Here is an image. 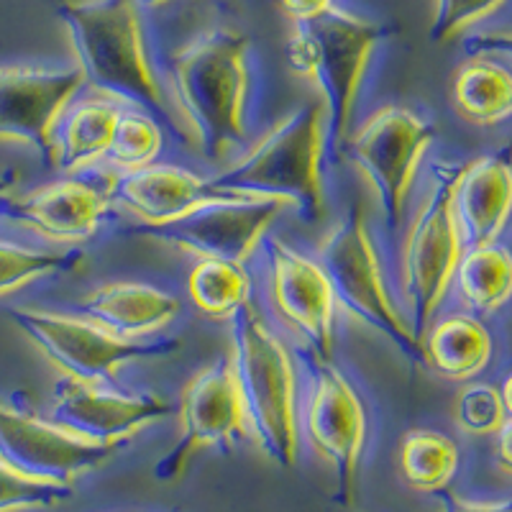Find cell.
I'll return each mask as SVG.
<instances>
[{"label": "cell", "instance_id": "cell-32", "mask_svg": "<svg viewBox=\"0 0 512 512\" xmlns=\"http://www.w3.org/2000/svg\"><path fill=\"white\" fill-rule=\"evenodd\" d=\"M333 6H336V0H280V8L292 24L310 21V18L326 13Z\"/></svg>", "mask_w": 512, "mask_h": 512}, {"label": "cell", "instance_id": "cell-14", "mask_svg": "<svg viewBox=\"0 0 512 512\" xmlns=\"http://www.w3.org/2000/svg\"><path fill=\"white\" fill-rule=\"evenodd\" d=\"M180 418V441L154 469L159 479L180 477L187 461L203 448L231 451L236 443L249 438L231 359H218L216 364L192 374L182 390Z\"/></svg>", "mask_w": 512, "mask_h": 512}, {"label": "cell", "instance_id": "cell-31", "mask_svg": "<svg viewBox=\"0 0 512 512\" xmlns=\"http://www.w3.org/2000/svg\"><path fill=\"white\" fill-rule=\"evenodd\" d=\"M505 6V0H436V18L431 24V41L443 44L466 29L477 26Z\"/></svg>", "mask_w": 512, "mask_h": 512}, {"label": "cell", "instance_id": "cell-1", "mask_svg": "<svg viewBox=\"0 0 512 512\" xmlns=\"http://www.w3.org/2000/svg\"><path fill=\"white\" fill-rule=\"evenodd\" d=\"M249 36L213 29L190 41L169 62L177 118L190 144L210 162H221L246 136L249 98Z\"/></svg>", "mask_w": 512, "mask_h": 512}, {"label": "cell", "instance_id": "cell-29", "mask_svg": "<svg viewBox=\"0 0 512 512\" xmlns=\"http://www.w3.org/2000/svg\"><path fill=\"white\" fill-rule=\"evenodd\" d=\"M454 420L469 436H495L510 420V395L495 384H469L456 395Z\"/></svg>", "mask_w": 512, "mask_h": 512}, {"label": "cell", "instance_id": "cell-28", "mask_svg": "<svg viewBox=\"0 0 512 512\" xmlns=\"http://www.w3.org/2000/svg\"><path fill=\"white\" fill-rule=\"evenodd\" d=\"M162 144L164 134L157 118H152L149 113L121 111L105 157L111 159L113 167H118L121 172H134V169L152 164L162 152Z\"/></svg>", "mask_w": 512, "mask_h": 512}, {"label": "cell", "instance_id": "cell-3", "mask_svg": "<svg viewBox=\"0 0 512 512\" xmlns=\"http://www.w3.org/2000/svg\"><path fill=\"white\" fill-rule=\"evenodd\" d=\"M326 141V105H303L274 123L244 157L210 177L208 185L226 198L285 200L305 223H318L326 216Z\"/></svg>", "mask_w": 512, "mask_h": 512}, {"label": "cell", "instance_id": "cell-35", "mask_svg": "<svg viewBox=\"0 0 512 512\" xmlns=\"http://www.w3.org/2000/svg\"><path fill=\"white\" fill-rule=\"evenodd\" d=\"M16 177L18 175L13 172V169H8V172H3V175H0V203H3V200L11 195L13 187H16Z\"/></svg>", "mask_w": 512, "mask_h": 512}, {"label": "cell", "instance_id": "cell-8", "mask_svg": "<svg viewBox=\"0 0 512 512\" xmlns=\"http://www.w3.org/2000/svg\"><path fill=\"white\" fill-rule=\"evenodd\" d=\"M433 139L436 128L402 105H384L346 136L341 154L369 180L392 239L405 223L420 159Z\"/></svg>", "mask_w": 512, "mask_h": 512}, {"label": "cell", "instance_id": "cell-27", "mask_svg": "<svg viewBox=\"0 0 512 512\" xmlns=\"http://www.w3.org/2000/svg\"><path fill=\"white\" fill-rule=\"evenodd\" d=\"M82 259L80 251H39L0 241V297L52 274L70 272Z\"/></svg>", "mask_w": 512, "mask_h": 512}, {"label": "cell", "instance_id": "cell-12", "mask_svg": "<svg viewBox=\"0 0 512 512\" xmlns=\"http://www.w3.org/2000/svg\"><path fill=\"white\" fill-rule=\"evenodd\" d=\"M85 85L80 67H0V141H21L57 169L59 121Z\"/></svg>", "mask_w": 512, "mask_h": 512}, {"label": "cell", "instance_id": "cell-19", "mask_svg": "<svg viewBox=\"0 0 512 512\" xmlns=\"http://www.w3.org/2000/svg\"><path fill=\"white\" fill-rule=\"evenodd\" d=\"M512 172L507 152L487 154L464 164L456 185L454 208L461 239L474 246L497 244L510 218Z\"/></svg>", "mask_w": 512, "mask_h": 512}, {"label": "cell", "instance_id": "cell-30", "mask_svg": "<svg viewBox=\"0 0 512 512\" xmlns=\"http://www.w3.org/2000/svg\"><path fill=\"white\" fill-rule=\"evenodd\" d=\"M75 495V484L26 477L0 461V512L52 510Z\"/></svg>", "mask_w": 512, "mask_h": 512}, {"label": "cell", "instance_id": "cell-20", "mask_svg": "<svg viewBox=\"0 0 512 512\" xmlns=\"http://www.w3.org/2000/svg\"><path fill=\"white\" fill-rule=\"evenodd\" d=\"M77 310L113 336L144 338L172 323L180 300L141 282H108L80 297Z\"/></svg>", "mask_w": 512, "mask_h": 512}, {"label": "cell", "instance_id": "cell-33", "mask_svg": "<svg viewBox=\"0 0 512 512\" xmlns=\"http://www.w3.org/2000/svg\"><path fill=\"white\" fill-rule=\"evenodd\" d=\"M446 512H512L510 502H469L461 497H448Z\"/></svg>", "mask_w": 512, "mask_h": 512}, {"label": "cell", "instance_id": "cell-22", "mask_svg": "<svg viewBox=\"0 0 512 512\" xmlns=\"http://www.w3.org/2000/svg\"><path fill=\"white\" fill-rule=\"evenodd\" d=\"M454 111L474 126H497L512 113V77L505 64L492 57H472L451 77Z\"/></svg>", "mask_w": 512, "mask_h": 512}, {"label": "cell", "instance_id": "cell-16", "mask_svg": "<svg viewBox=\"0 0 512 512\" xmlns=\"http://www.w3.org/2000/svg\"><path fill=\"white\" fill-rule=\"evenodd\" d=\"M169 413L172 405L162 395H118L70 377H62L54 387L52 423L90 443L123 446Z\"/></svg>", "mask_w": 512, "mask_h": 512}, {"label": "cell", "instance_id": "cell-18", "mask_svg": "<svg viewBox=\"0 0 512 512\" xmlns=\"http://www.w3.org/2000/svg\"><path fill=\"white\" fill-rule=\"evenodd\" d=\"M111 200L139 218L141 226H157L190 216L210 203L239 198H226L221 192L210 190L208 180L192 175L190 169L146 164L113 180Z\"/></svg>", "mask_w": 512, "mask_h": 512}, {"label": "cell", "instance_id": "cell-24", "mask_svg": "<svg viewBox=\"0 0 512 512\" xmlns=\"http://www.w3.org/2000/svg\"><path fill=\"white\" fill-rule=\"evenodd\" d=\"M397 469L402 482L415 492H443L459 472V448L446 433L413 428L400 438Z\"/></svg>", "mask_w": 512, "mask_h": 512}, {"label": "cell", "instance_id": "cell-5", "mask_svg": "<svg viewBox=\"0 0 512 512\" xmlns=\"http://www.w3.org/2000/svg\"><path fill=\"white\" fill-rule=\"evenodd\" d=\"M387 29L344 8L292 24L287 39V64L297 77L310 80L323 93L326 128L333 152L341 154L354 121L361 85L369 62Z\"/></svg>", "mask_w": 512, "mask_h": 512}, {"label": "cell", "instance_id": "cell-2", "mask_svg": "<svg viewBox=\"0 0 512 512\" xmlns=\"http://www.w3.org/2000/svg\"><path fill=\"white\" fill-rule=\"evenodd\" d=\"M57 13L67 26L85 82L98 93L139 105L187 141L146 52L144 26L134 0H64Z\"/></svg>", "mask_w": 512, "mask_h": 512}, {"label": "cell", "instance_id": "cell-9", "mask_svg": "<svg viewBox=\"0 0 512 512\" xmlns=\"http://www.w3.org/2000/svg\"><path fill=\"white\" fill-rule=\"evenodd\" d=\"M8 318L64 377L88 384L111 382L131 361L159 359L180 349L177 338H121L93 320L70 318L52 310L11 308Z\"/></svg>", "mask_w": 512, "mask_h": 512}, {"label": "cell", "instance_id": "cell-17", "mask_svg": "<svg viewBox=\"0 0 512 512\" xmlns=\"http://www.w3.org/2000/svg\"><path fill=\"white\" fill-rule=\"evenodd\" d=\"M113 180L98 185V182L70 177V180L36 187L21 198H6L0 205L8 221L29 228L41 239L80 244L93 239L111 208Z\"/></svg>", "mask_w": 512, "mask_h": 512}, {"label": "cell", "instance_id": "cell-13", "mask_svg": "<svg viewBox=\"0 0 512 512\" xmlns=\"http://www.w3.org/2000/svg\"><path fill=\"white\" fill-rule=\"evenodd\" d=\"M262 244L274 313L308 346L313 359H333L336 297L323 267L277 236H264Z\"/></svg>", "mask_w": 512, "mask_h": 512}, {"label": "cell", "instance_id": "cell-4", "mask_svg": "<svg viewBox=\"0 0 512 512\" xmlns=\"http://www.w3.org/2000/svg\"><path fill=\"white\" fill-rule=\"evenodd\" d=\"M228 320L231 369L249 438L267 459L292 469L300 451V433L290 354L251 300H244Z\"/></svg>", "mask_w": 512, "mask_h": 512}, {"label": "cell", "instance_id": "cell-26", "mask_svg": "<svg viewBox=\"0 0 512 512\" xmlns=\"http://www.w3.org/2000/svg\"><path fill=\"white\" fill-rule=\"evenodd\" d=\"M192 305L208 318L228 320L249 300V274L244 267L221 259H200L187 280Z\"/></svg>", "mask_w": 512, "mask_h": 512}, {"label": "cell", "instance_id": "cell-25", "mask_svg": "<svg viewBox=\"0 0 512 512\" xmlns=\"http://www.w3.org/2000/svg\"><path fill=\"white\" fill-rule=\"evenodd\" d=\"M454 280L461 295L479 313H495L510 300L512 264L505 249L497 244L474 246L461 254Z\"/></svg>", "mask_w": 512, "mask_h": 512}, {"label": "cell", "instance_id": "cell-7", "mask_svg": "<svg viewBox=\"0 0 512 512\" xmlns=\"http://www.w3.org/2000/svg\"><path fill=\"white\" fill-rule=\"evenodd\" d=\"M464 164H436L402 249V297L410 308V328L423 341L425 331L454 280L461 259V231L454 195Z\"/></svg>", "mask_w": 512, "mask_h": 512}, {"label": "cell", "instance_id": "cell-21", "mask_svg": "<svg viewBox=\"0 0 512 512\" xmlns=\"http://www.w3.org/2000/svg\"><path fill=\"white\" fill-rule=\"evenodd\" d=\"M423 359L436 374L456 382L477 377L492 356V336L472 315H448L423 336Z\"/></svg>", "mask_w": 512, "mask_h": 512}, {"label": "cell", "instance_id": "cell-36", "mask_svg": "<svg viewBox=\"0 0 512 512\" xmlns=\"http://www.w3.org/2000/svg\"><path fill=\"white\" fill-rule=\"evenodd\" d=\"M136 8H164L169 6L172 0H134Z\"/></svg>", "mask_w": 512, "mask_h": 512}, {"label": "cell", "instance_id": "cell-10", "mask_svg": "<svg viewBox=\"0 0 512 512\" xmlns=\"http://www.w3.org/2000/svg\"><path fill=\"white\" fill-rule=\"evenodd\" d=\"M285 205V200L277 198L226 200L205 205L177 221L126 228V233L175 246L200 259H221L244 267Z\"/></svg>", "mask_w": 512, "mask_h": 512}, {"label": "cell", "instance_id": "cell-6", "mask_svg": "<svg viewBox=\"0 0 512 512\" xmlns=\"http://www.w3.org/2000/svg\"><path fill=\"white\" fill-rule=\"evenodd\" d=\"M318 264L331 282L336 305L382 333L410 364H425L423 344L400 315L384 280L377 246L367 226L364 205L354 203L318 244Z\"/></svg>", "mask_w": 512, "mask_h": 512}, {"label": "cell", "instance_id": "cell-11", "mask_svg": "<svg viewBox=\"0 0 512 512\" xmlns=\"http://www.w3.org/2000/svg\"><path fill=\"white\" fill-rule=\"evenodd\" d=\"M305 436L315 454L333 466L341 500H354L361 454L367 446V408L351 379L333 359H313Z\"/></svg>", "mask_w": 512, "mask_h": 512}, {"label": "cell", "instance_id": "cell-34", "mask_svg": "<svg viewBox=\"0 0 512 512\" xmlns=\"http://www.w3.org/2000/svg\"><path fill=\"white\" fill-rule=\"evenodd\" d=\"M510 425H512V420H507L500 431L495 433V438H497V461H500V469L505 474H510Z\"/></svg>", "mask_w": 512, "mask_h": 512}, {"label": "cell", "instance_id": "cell-23", "mask_svg": "<svg viewBox=\"0 0 512 512\" xmlns=\"http://www.w3.org/2000/svg\"><path fill=\"white\" fill-rule=\"evenodd\" d=\"M121 108L108 100H85L67 111L59 121L57 169L75 175L105 157L116 131Z\"/></svg>", "mask_w": 512, "mask_h": 512}, {"label": "cell", "instance_id": "cell-15", "mask_svg": "<svg viewBox=\"0 0 512 512\" xmlns=\"http://www.w3.org/2000/svg\"><path fill=\"white\" fill-rule=\"evenodd\" d=\"M118 448L113 443H90L52 420L0 402V461L26 477L75 484L108 464Z\"/></svg>", "mask_w": 512, "mask_h": 512}]
</instances>
